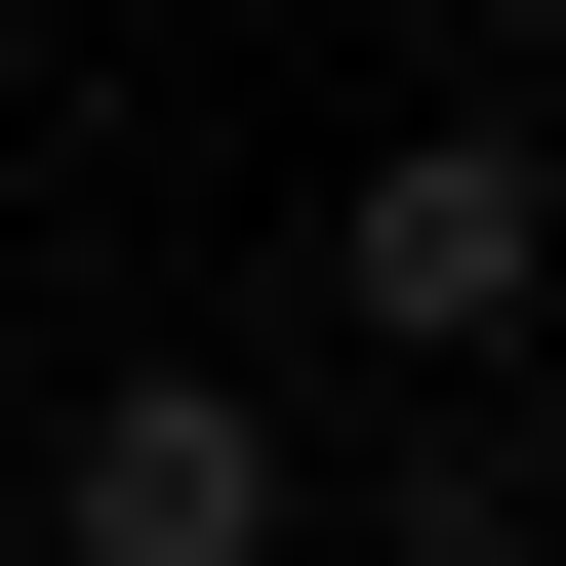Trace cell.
<instances>
[{"mask_svg":"<svg viewBox=\"0 0 566 566\" xmlns=\"http://www.w3.org/2000/svg\"><path fill=\"white\" fill-rule=\"evenodd\" d=\"M526 283H566V202H526V122H365V163H324V324H365V365H526Z\"/></svg>","mask_w":566,"mask_h":566,"instance_id":"obj_1","label":"cell"},{"mask_svg":"<svg viewBox=\"0 0 566 566\" xmlns=\"http://www.w3.org/2000/svg\"><path fill=\"white\" fill-rule=\"evenodd\" d=\"M41 566H324V446H283L243 365H82V446H41Z\"/></svg>","mask_w":566,"mask_h":566,"instance_id":"obj_2","label":"cell"},{"mask_svg":"<svg viewBox=\"0 0 566 566\" xmlns=\"http://www.w3.org/2000/svg\"><path fill=\"white\" fill-rule=\"evenodd\" d=\"M365 566H526V365H405V446H365Z\"/></svg>","mask_w":566,"mask_h":566,"instance_id":"obj_3","label":"cell"}]
</instances>
